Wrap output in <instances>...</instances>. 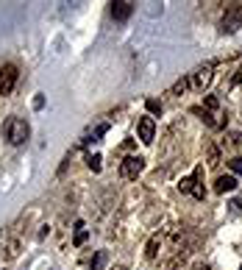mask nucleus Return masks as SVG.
Returning a JSON list of instances; mask_svg holds the SVG:
<instances>
[{"label":"nucleus","mask_w":242,"mask_h":270,"mask_svg":"<svg viewBox=\"0 0 242 270\" xmlns=\"http://www.w3.org/2000/svg\"><path fill=\"white\" fill-rule=\"evenodd\" d=\"M220 165V153H217L215 145H209V167H217Z\"/></svg>","instance_id":"obj_17"},{"label":"nucleus","mask_w":242,"mask_h":270,"mask_svg":"<svg viewBox=\"0 0 242 270\" xmlns=\"http://www.w3.org/2000/svg\"><path fill=\"white\" fill-rule=\"evenodd\" d=\"M203 103H206V109H209V112H217V106H220V100H217L215 95H206V98H203Z\"/></svg>","instance_id":"obj_18"},{"label":"nucleus","mask_w":242,"mask_h":270,"mask_svg":"<svg viewBox=\"0 0 242 270\" xmlns=\"http://www.w3.org/2000/svg\"><path fill=\"white\" fill-rule=\"evenodd\" d=\"M17 256H20V243L11 240V243L6 245V259H17Z\"/></svg>","instance_id":"obj_14"},{"label":"nucleus","mask_w":242,"mask_h":270,"mask_svg":"<svg viewBox=\"0 0 242 270\" xmlns=\"http://www.w3.org/2000/svg\"><path fill=\"white\" fill-rule=\"evenodd\" d=\"M3 131H6V140L11 145H23L28 140V134H31V128H28V123L23 117H9L6 125H3Z\"/></svg>","instance_id":"obj_1"},{"label":"nucleus","mask_w":242,"mask_h":270,"mask_svg":"<svg viewBox=\"0 0 242 270\" xmlns=\"http://www.w3.org/2000/svg\"><path fill=\"white\" fill-rule=\"evenodd\" d=\"M187 87H190V81H187V78H181V81H178V84L173 87V92H184Z\"/></svg>","instance_id":"obj_20"},{"label":"nucleus","mask_w":242,"mask_h":270,"mask_svg":"<svg viewBox=\"0 0 242 270\" xmlns=\"http://www.w3.org/2000/svg\"><path fill=\"white\" fill-rule=\"evenodd\" d=\"M192 84H195L198 89L209 87V84H212V64H203L200 70H195V75H192Z\"/></svg>","instance_id":"obj_8"},{"label":"nucleus","mask_w":242,"mask_h":270,"mask_svg":"<svg viewBox=\"0 0 242 270\" xmlns=\"http://www.w3.org/2000/svg\"><path fill=\"white\" fill-rule=\"evenodd\" d=\"M42 106H45V98L36 95V98H34V109H42Z\"/></svg>","instance_id":"obj_21"},{"label":"nucleus","mask_w":242,"mask_h":270,"mask_svg":"<svg viewBox=\"0 0 242 270\" xmlns=\"http://www.w3.org/2000/svg\"><path fill=\"white\" fill-rule=\"evenodd\" d=\"M131 14H134V3H128V0H117V3H112V17L117 20V23L128 20Z\"/></svg>","instance_id":"obj_7"},{"label":"nucleus","mask_w":242,"mask_h":270,"mask_svg":"<svg viewBox=\"0 0 242 270\" xmlns=\"http://www.w3.org/2000/svg\"><path fill=\"white\" fill-rule=\"evenodd\" d=\"M192 112H195V114H200V120L206 123L209 128H223V123H220V120H215V114H212V112H203L200 106H195Z\"/></svg>","instance_id":"obj_10"},{"label":"nucleus","mask_w":242,"mask_h":270,"mask_svg":"<svg viewBox=\"0 0 242 270\" xmlns=\"http://www.w3.org/2000/svg\"><path fill=\"white\" fill-rule=\"evenodd\" d=\"M142 170H145V159L142 156H125L122 165H120V175L125 178V181H134Z\"/></svg>","instance_id":"obj_5"},{"label":"nucleus","mask_w":242,"mask_h":270,"mask_svg":"<svg viewBox=\"0 0 242 270\" xmlns=\"http://www.w3.org/2000/svg\"><path fill=\"white\" fill-rule=\"evenodd\" d=\"M242 28V3H231L223 14V31L225 34H234Z\"/></svg>","instance_id":"obj_4"},{"label":"nucleus","mask_w":242,"mask_h":270,"mask_svg":"<svg viewBox=\"0 0 242 270\" xmlns=\"http://www.w3.org/2000/svg\"><path fill=\"white\" fill-rule=\"evenodd\" d=\"M114 270H122V268H114Z\"/></svg>","instance_id":"obj_22"},{"label":"nucleus","mask_w":242,"mask_h":270,"mask_svg":"<svg viewBox=\"0 0 242 270\" xmlns=\"http://www.w3.org/2000/svg\"><path fill=\"white\" fill-rule=\"evenodd\" d=\"M3 270H6V268H3Z\"/></svg>","instance_id":"obj_23"},{"label":"nucleus","mask_w":242,"mask_h":270,"mask_svg":"<svg viewBox=\"0 0 242 270\" xmlns=\"http://www.w3.org/2000/svg\"><path fill=\"white\" fill-rule=\"evenodd\" d=\"M87 240H89V231L84 228V223L78 220V223H75V237H73V245H84Z\"/></svg>","instance_id":"obj_12"},{"label":"nucleus","mask_w":242,"mask_h":270,"mask_svg":"<svg viewBox=\"0 0 242 270\" xmlns=\"http://www.w3.org/2000/svg\"><path fill=\"white\" fill-rule=\"evenodd\" d=\"M17 78H20L17 64H3L0 67V95H11L17 87Z\"/></svg>","instance_id":"obj_3"},{"label":"nucleus","mask_w":242,"mask_h":270,"mask_svg":"<svg viewBox=\"0 0 242 270\" xmlns=\"http://www.w3.org/2000/svg\"><path fill=\"white\" fill-rule=\"evenodd\" d=\"M200 181H203V167H195V173L178 181V190H181V192H190L192 198L203 200V198H206V190H203V184H200Z\"/></svg>","instance_id":"obj_2"},{"label":"nucleus","mask_w":242,"mask_h":270,"mask_svg":"<svg viewBox=\"0 0 242 270\" xmlns=\"http://www.w3.org/2000/svg\"><path fill=\"white\" fill-rule=\"evenodd\" d=\"M100 162H103V159L97 156V153H95V156H89V159H87V165H89V170H92V173H100V167H103Z\"/></svg>","instance_id":"obj_16"},{"label":"nucleus","mask_w":242,"mask_h":270,"mask_svg":"<svg viewBox=\"0 0 242 270\" xmlns=\"http://www.w3.org/2000/svg\"><path fill=\"white\" fill-rule=\"evenodd\" d=\"M240 270H242V268H240Z\"/></svg>","instance_id":"obj_24"},{"label":"nucleus","mask_w":242,"mask_h":270,"mask_svg":"<svg viewBox=\"0 0 242 270\" xmlns=\"http://www.w3.org/2000/svg\"><path fill=\"white\" fill-rule=\"evenodd\" d=\"M137 131H139V140L145 142V145H150L153 142V137H156V123H153V117H139V123H137Z\"/></svg>","instance_id":"obj_6"},{"label":"nucleus","mask_w":242,"mask_h":270,"mask_svg":"<svg viewBox=\"0 0 242 270\" xmlns=\"http://www.w3.org/2000/svg\"><path fill=\"white\" fill-rule=\"evenodd\" d=\"M228 167H231L237 175H242V159H240V156H234L231 162H228Z\"/></svg>","instance_id":"obj_19"},{"label":"nucleus","mask_w":242,"mask_h":270,"mask_svg":"<svg viewBox=\"0 0 242 270\" xmlns=\"http://www.w3.org/2000/svg\"><path fill=\"white\" fill-rule=\"evenodd\" d=\"M159 248H162V237L156 234V237H150V240H147L145 256H147V259H156V253H159Z\"/></svg>","instance_id":"obj_11"},{"label":"nucleus","mask_w":242,"mask_h":270,"mask_svg":"<svg viewBox=\"0 0 242 270\" xmlns=\"http://www.w3.org/2000/svg\"><path fill=\"white\" fill-rule=\"evenodd\" d=\"M106 262H109V253H106V251H97L95 256H92V265H89V270H103Z\"/></svg>","instance_id":"obj_13"},{"label":"nucleus","mask_w":242,"mask_h":270,"mask_svg":"<svg viewBox=\"0 0 242 270\" xmlns=\"http://www.w3.org/2000/svg\"><path fill=\"white\" fill-rule=\"evenodd\" d=\"M145 106H147V112H150V114H162V103H159L156 98H147Z\"/></svg>","instance_id":"obj_15"},{"label":"nucleus","mask_w":242,"mask_h":270,"mask_svg":"<svg viewBox=\"0 0 242 270\" xmlns=\"http://www.w3.org/2000/svg\"><path fill=\"white\" fill-rule=\"evenodd\" d=\"M231 190H237V178L234 175H220L215 181V192H231Z\"/></svg>","instance_id":"obj_9"}]
</instances>
